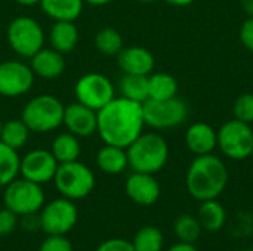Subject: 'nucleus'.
<instances>
[{
    "label": "nucleus",
    "instance_id": "f257e3e1",
    "mask_svg": "<svg viewBox=\"0 0 253 251\" xmlns=\"http://www.w3.org/2000/svg\"><path fill=\"white\" fill-rule=\"evenodd\" d=\"M96 133L108 145L127 148L145 127L142 104L116 96L96 111Z\"/></svg>",
    "mask_w": 253,
    "mask_h": 251
},
{
    "label": "nucleus",
    "instance_id": "f03ea898",
    "mask_svg": "<svg viewBox=\"0 0 253 251\" xmlns=\"http://www.w3.org/2000/svg\"><path fill=\"white\" fill-rule=\"evenodd\" d=\"M227 183L228 169L225 163L213 154L196 155L187 170V191L196 201L216 200L225 191Z\"/></svg>",
    "mask_w": 253,
    "mask_h": 251
},
{
    "label": "nucleus",
    "instance_id": "7ed1b4c3",
    "mask_svg": "<svg viewBox=\"0 0 253 251\" xmlns=\"http://www.w3.org/2000/svg\"><path fill=\"white\" fill-rule=\"evenodd\" d=\"M129 167L133 172L159 173L169 160V145L166 139L156 132L141 133L127 148Z\"/></svg>",
    "mask_w": 253,
    "mask_h": 251
},
{
    "label": "nucleus",
    "instance_id": "20e7f679",
    "mask_svg": "<svg viewBox=\"0 0 253 251\" xmlns=\"http://www.w3.org/2000/svg\"><path fill=\"white\" fill-rule=\"evenodd\" d=\"M64 104L53 95H37L31 98L22 108L21 120L33 133L53 132L62 126Z\"/></svg>",
    "mask_w": 253,
    "mask_h": 251
},
{
    "label": "nucleus",
    "instance_id": "39448f33",
    "mask_svg": "<svg viewBox=\"0 0 253 251\" xmlns=\"http://www.w3.org/2000/svg\"><path fill=\"white\" fill-rule=\"evenodd\" d=\"M53 185L61 197L77 201L92 194L96 185V179L90 167L76 160L58 166Z\"/></svg>",
    "mask_w": 253,
    "mask_h": 251
},
{
    "label": "nucleus",
    "instance_id": "423d86ee",
    "mask_svg": "<svg viewBox=\"0 0 253 251\" xmlns=\"http://www.w3.org/2000/svg\"><path fill=\"white\" fill-rule=\"evenodd\" d=\"M3 204L18 217L39 215L46 204V194L42 185L24 178H16L4 186Z\"/></svg>",
    "mask_w": 253,
    "mask_h": 251
},
{
    "label": "nucleus",
    "instance_id": "0eeeda50",
    "mask_svg": "<svg viewBox=\"0 0 253 251\" xmlns=\"http://www.w3.org/2000/svg\"><path fill=\"white\" fill-rule=\"evenodd\" d=\"M6 38L10 49L18 56L30 59L44 47L46 34L37 19L31 16H16L7 25Z\"/></svg>",
    "mask_w": 253,
    "mask_h": 251
},
{
    "label": "nucleus",
    "instance_id": "6e6552de",
    "mask_svg": "<svg viewBox=\"0 0 253 251\" xmlns=\"http://www.w3.org/2000/svg\"><path fill=\"white\" fill-rule=\"evenodd\" d=\"M142 109L145 126L154 130L179 127L188 117V107L178 96L165 101L148 99L142 104Z\"/></svg>",
    "mask_w": 253,
    "mask_h": 251
},
{
    "label": "nucleus",
    "instance_id": "1a4fd4ad",
    "mask_svg": "<svg viewBox=\"0 0 253 251\" xmlns=\"http://www.w3.org/2000/svg\"><path fill=\"white\" fill-rule=\"evenodd\" d=\"M218 133L219 151L230 160L242 161L252 155L253 130L251 124L239 121L236 118L224 123Z\"/></svg>",
    "mask_w": 253,
    "mask_h": 251
},
{
    "label": "nucleus",
    "instance_id": "9d476101",
    "mask_svg": "<svg viewBox=\"0 0 253 251\" xmlns=\"http://www.w3.org/2000/svg\"><path fill=\"white\" fill-rule=\"evenodd\" d=\"M79 220V212L73 200L59 197L43 206L39 213L40 229L46 235H67Z\"/></svg>",
    "mask_w": 253,
    "mask_h": 251
},
{
    "label": "nucleus",
    "instance_id": "9b49d317",
    "mask_svg": "<svg viewBox=\"0 0 253 251\" xmlns=\"http://www.w3.org/2000/svg\"><path fill=\"white\" fill-rule=\"evenodd\" d=\"M76 101L99 111L110 101L116 98V87L113 81L102 72H86L74 84Z\"/></svg>",
    "mask_w": 253,
    "mask_h": 251
},
{
    "label": "nucleus",
    "instance_id": "f8f14e48",
    "mask_svg": "<svg viewBox=\"0 0 253 251\" xmlns=\"http://www.w3.org/2000/svg\"><path fill=\"white\" fill-rule=\"evenodd\" d=\"M34 72L30 64L18 59L0 62V96L19 98L28 93L34 84Z\"/></svg>",
    "mask_w": 253,
    "mask_h": 251
},
{
    "label": "nucleus",
    "instance_id": "ddd939ff",
    "mask_svg": "<svg viewBox=\"0 0 253 251\" xmlns=\"http://www.w3.org/2000/svg\"><path fill=\"white\" fill-rule=\"evenodd\" d=\"M59 163L50 152V149H31L21 157L19 176L34 183L44 185L53 182Z\"/></svg>",
    "mask_w": 253,
    "mask_h": 251
},
{
    "label": "nucleus",
    "instance_id": "4468645a",
    "mask_svg": "<svg viewBox=\"0 0 253 251\" xmlns=\"http://www.w3.org/2000/svg\"><path fill=\"white\" fill-rule=\"evenodd\" d=\"M125 192L132 203L142 207H150L159 201L162 188L154 175L133 172L125 182Z\"/></svg>",
    "mask_w": 253,
    "mask_h": 251
},
{
    "label": "nucleus",
    "instance_id": "2eb2a0df",
    "mask_svg": "<svg viewBox=\"0 0 253 251\" xmlns=\"http://www.w3.org/2000/svg\"><path fill=\"white\" fill-rule=\"evenodd\" d=\"M98 117L96 111L80 104L79 101L64 107L62 126L67 132L76 135L77 138H89L96 133Z\"/></svg>",
    "mask_w": 253,
    "mask_h": 251
},
{
    "label": "nucleus",
    "instance_id": "dca6fc26",
    "mask_svg": "<svg viewBox=\"0 0 253 251\" xmlns=\"http://www.w3.org/2000/svg\"><path fill=\"white\" fill-rule=\"evenodd\" d=\"M117 65L123 74L150 75L154 70V55L142 46L123 47L117 55Z\"/></svg>",
    "mask_w": 253,
    "mask_h": 251
},
{
    "label": "nucleus",
    "instance_id": "f3484780",
    "mask_svg": "<svg viewBox=\"0 0 253 251\" xmlns=\"http://www.w3.org/2000/svg\"><path fill=\"white\" fill-rule=\"evenodd\" d=\"M30 67L36 77L53 80L62 75L65 70L64 55L52 47H43L30 58Z\"/></svg>",
    "mask_w": 253,
    "mask_h": 251
},
{
    "label": "nucleus",
    "instance_id": "a211bd4d",
    "mask_svg": "<svg viewBox=\"0 0 253 251\" xmlns=\"http://www.w3.org/2000/svg\"><path fill=\"white\" fill-rule=\"evenodd\" d=\"M185 143L194 155L212 154L218 146V133L211 124L197 121L187 129Z\"/></svg>",
    "mask_w": 253,
    "mask_h": 251
},
{
    "label": "nucleus",
    "instance_id": "6ab92c4d",
    "mask_svg": "<svg viewBox=\"0 0 253 251\" xmlns=\"http://www.w3.org/2000/svg\"><path fill=\"white\" fill-rule=\"evenodd\" d=\"M79 37V28L74 21H55L49 30L47 40L52 49L65 55L76 49Z\"/></svg>",
    "mask_w": 253,
    "mask_h": 251
},
{
    "label": "nucleus",
    "instance_id": "aec40b11",
    "mask_svg": "<svg viewBox=\"0 0 253 251\" xmlns=\"http://www.w3.org/2000/svg\"><path fill=\"white\" fill-rule=\"evenodd\" d=\"M96 166L102 173L120 175L129 167L126 148L104 143V146L96 154Z\"/></svg>",
    "mask_w": 253,
    "mask_h": 251
},
{
    "label": "nucleus",
    "instance_id": "412c9836",
    "mask_svg": "<svg viewBox=\"0 0 253 251\" xmlns=\"http://www.w3.org/2000/svg\"><path fill=\"white\" fill-rule=\"evenodd\" d=\"M40 9L53 21H76L84 6V0H40Z\"/></svg>",
    "mask_w": 253,
    "mask_h": 251
},
{
    "label": "nucleus",
    "instance_id": "4be33fe9",
    "mask_svg": "<svg viewBox=\"0 0 253 251\" xmlns=\"http://www.w3.org/2000/svg\"><path fill=\"white\" fill-rule=\"evenodd\" d=\"M202 225V229L211 234L219 232L225 222H227V212L224 206L216 200H208L202 201L197 216H196Z\"/></svg>",
    "mask_w": 253,
    "mask_h": 251
},
{
    "label": "nucleus",
    "instance_id": "5701e85b",
    "mask_svg": "<svg viewBox=\"0 0 253 251\" xmlns=\"http://www.w3.org/2000/svg\"><path fill=\"white\" fill-rule=\"evenodd\" d=\"M50 152L56 158L59 164L62 163H70L79 160L82 154V145L80 141L76 135L70 132H64L55 136L50 145Z\"/></svg>",
    "mask_w": 253,
    "mask_h": 251
},
{
    "label": "nucleus",
    "instance_id": "b1692460",
    "mask_svg": "<svg viewBox=\"0 0 253 251\" xmlns=\"http://www.w3.org/2000/svg\"><path fill=\"white\" fill-rule=\"evenodd\" d=\"M178 95V81L169 72H151L148 75V99L165 101Z\"/></svg>",
    "mask_w": 253,
    "mask_h": 251
},
{
    "label": "nucleus",
    "instance_id": "393cba45",
    "mask_svg": "<svg viewBox=\"0 0 253 251\" xmlns=\"http://www.w3.org/2000/svg\"><path fill=\"white\" fill-rule=\"evenodd\" d=\"M120 96L144 104L148 101V75L123 74L119 83Z\"/></svg>",
    "mask_w": 253,
    "mask_h": 251
},
{
    "label": "nucleus",
    "instance_id": "a878e982",
    "mask_svg": "<svg viewBox=\"0 0 253 251\" xmlns=\"http://www.w3.org/2000/svg\"><path fill=\"white\" fill-rule=\"evenodd\" d=\"M30 133H31L30 129L21 118H12V120H7L6 123H3L0 142L19 151L21 148H24L27 145Z\"/></svg>",
    "mask_w": 253,
    "mask_h": 251
},
{
    "label": "nucleus",
    "instance_id": "bb28decb",
    "mask_svg": "<svg viewBox=\"0 0 253 251\" xmlns=\"http://www.w3.org/2000/svg\"><path fill=\"white\" fill-rule=\"evenodd\" d=\"M21 157L16 149L0 142V188H4L19 176Z\"/></svg>",
    "mask_w": 253,
    "mask_h": 251
},
{
    "label": "nucleus",
    "instance_id": "cd10ccee",
    "mask_svg": "<svg viewBox=\"0 0 253 251\" xmlns=\"http://www.w3.org/2000/svg\"><path fill=\"white\" fill-rule=\"evenodd\" d=\"M135 251H162L165 246L163 232L157 226H142L132 240Z\"/></svg>",
    "mask_w": 253,
    "mask_h": 251
},
{
    "label": "nucleus",
    "instance_id": "c85d7f7f",
    "mask_svg": "<svg viewBox=\"0 0 253 251\" xmlns=\"http://www.w3.org/2000/svg\"><path fill=\"white\" fill-rule=\"evenodd\" d=\"M95 46L98 52L105 56H117L119 52L123 49V37L117 30L105 27L96 33Z\"/></svg>",
    "mask_w": 253,
    "mask_h": 251
},
{
    "label": "nucleus",
    "instance_id": "c756f323",
    "mask_svg": "<svg viewBox=\"0 0 253 251\" xmlns=\"http://www.w3.org/2000/svg\"><path fill=\"white\" fill-rule=\"evenodd\" d=\"M173 231L181 243L188 244H194L203 232L199 219L191 215H181L173 223Z\"/></svg>",
    "mask_w": 253,
    "mask_h": 251
},
{
    "label": "nucleus",
    "instance_id": "7c9ffc66",
    "mask_svg": "<svg viewBox=\"0 0 253 251\" xmlns=\"http://www.w3.org/2000/svg\"><path fill=\"white\" fill-rule=\"evenodd\" d=\"M234 118L246 124L253 123V93H242L233 105Z\"/></svg>",
    "mask_w": 253,
    "mask_h": 251
},
{
    "label": "nucleus",
    "instance_id": "2f4dec72",
    "mask_svg": "<svg viewBox=\"0 0 253 251\" xmlns=\"http://www.w3.org/2000/svg\"><path fill=\"white\" fill-rule=\"evenodd\" d=\"M39 251H73V244L67 235H47L42 241Z\"/></svg>",
    "mask_w": 253,
    "mask_h": 251
},
{
    "label": "nucleus",
    "instance_id": "473e14b6",
    "mask_svg": "<svg viewBox=\"0 0 253 251\" xmlns=\"http://www.w3.org/2000/svg\"><path fill=\"white\" fill-rule=\"evenodd\" d=\"M18 222H19L18 216L13 212H10L6 207L0 209V238L7 237L12 232H15Z\"/></svg>",
    "mask_w": 253,
    "mask_h": 251
},
{
    "label": "nucleus",
    "instance_id": "72a5a7b5",
    "mask_svg": "<svg viewBox=\"0 0 253 251\" xmlns=\"http://www.w3.org/2000/svg\"><path fill=\"white\" fill-rule=\"evenodd\" d=\"M95 251H135L132 241L125 238H110L102 241Z\"/></svg>",
    "mask_w": 253,
    "mask_h": 251
},
{
    "label": "nucleus",
    "instance_id": "f704fd0d",
    "mask_svg": "<svg viewBox=\"0 0 253 251\" xmlns=\"http://www.w3.org/2000/svg\"><path fill=\"white\" fill-rule=\"evenodd\" d=\"M240 41L249 52L253 53V16H248V19L242 24Z\"/></svg>",
    "mask_w": 253,
    "mask_h": 251
},
{
    "label": "nucleus",
    "instance_id": "c9c22d12",
    "mask_svg": "<svg viewBox=\"0 0 253 251\" xmlns=\"http://www.w3.org/2000/svg\"><path fill=\"white\" fill-rule=\"evenodd\" d=\"M168 251H199L196 249L194 244H188V243H178V244H173Z\"/></svg>",
    "mask_w": 253,
    "mask_h": 251
},
{
    "label": "nucleus",
    "instance_id": "e433bc0d",
    "mask_svg": "<svg viewBox=\"0 0 253 251\" xmlns=\"http://www.w3.org/2000/svg\"><path fill=\"white\" fill-rule=\"evenodd\" d=\"M196 0H166V3L172 4V6H176V7H185V6H190L193 4Z\"/></svg>",
    "mask_w": 253,
    "mask_h": 251
},
{
    "label": "nucleus",
    "instance_id": "4c0bfd02",
    "mask_svg": "<svg viewBox=\"0 0 253 251\" xmlns=\"http://www.w3.org/2000/svg\"><path fill=\"white\" fill-rule=\"evenodd\" d=\"M242 7L248 16H253V0H242Z\"/></svg>",
    "mask_w": 253,
    "mask_h": 251
},
{
    "label": "nucleus",
    "instance_id": "58836bf2",
    "mask_svg": "<svg viewBox=\"0 0 253 251\" xmlns=\"http://www.w3.org/2000/svg\"><path fill=\"white\" fill-rule=\"evenodd\" d=\"M13 1H16L19 6H24V7H31L40 3V0H13Z\"/></svg>",
    "mask_w": 253,
    "mask_h": 251
},
{
    "label": "nucleus",
    "instance_id": "ea45409f",
    "mask_svg": "<svg viewBox=\"0 0 253 251\" xmlns=\"http://www.w3.org/2000/svg\"><path fill=\"white\" fill-rule=\"evenodd\" d=\"M113 0H84V3L90 4V6H105L108 3H111Z\"/></svg>",
    "mask_w": 253,
    "mask_h": 251
},
{
    "label": "nucleus",
    "instance_id": "a19ab883",
    "mask_svg": "<svg viewBox=\"0 0 253 251\" xmlns=\"http://www.w3.org/2000/svg\"><path fill=\"white\" fill-rule=\"evenodd\" d=\"M138 1H142V3H153V1H156V0H138Z\"/></svg>",
    "mask_w": 253,
    "mask_h": 251
},
{
    "label": "nucleus",
    "instance_id": "79ce46f5",
    "mask_svg": "<svg viewBox=\"0 0 253 251\" xmlns=\"http://www.w3.org/2000/svg\"><path fill=\"white\" fill-rule=\"evenodd\" d=\"M1 126H3V123H1V120H0V135H1Z\"/></svg>",
    "mask_w": 253,
    "mask_h": 251
},
{
    "label": "nucleus",
    "instance_id": "37998d69",
    "mask_svg": "<svg viewBox=\"0 0 253 251\" xmlns=\"http://www.w3.org/2000/svg\"><path fill=\"white\" fill-rule=\"evenodd\" d=\"M242 251H253V249H248V250H242Z\"/></svg>",
    "mask_w": 253,
    "mask_h": 251
},
{
    "label": "nucleus",
    "instance_id": "c03bdc74",
    "mask_svg": "<svg viewBox=\"0 0 253 251\" xmlns=\"http://www.w3.org/2000/svg\"><path fill=\"white\" fill-rule=\"evenodd\" d=\"M251 157H252V158H253V149H252V155H251Z\"/></svg>",
    "mask_w": 253,
    "mask_h": 251
},
{
    "label": "nucleus",
    "instance_id": "a18cd8bd",
    "mask_svg": "<svg viewBox=\"0 0 253 251\" xmlns=\"http://www.w3.org/2000/svg\"><path fill=\"white\" fill-rule=\"evenodd\" d=\"M0 98H1V96H0Z\"/></svg>",
    "mask_w": 253,
    "mask_h": 251
}]
</instances>
